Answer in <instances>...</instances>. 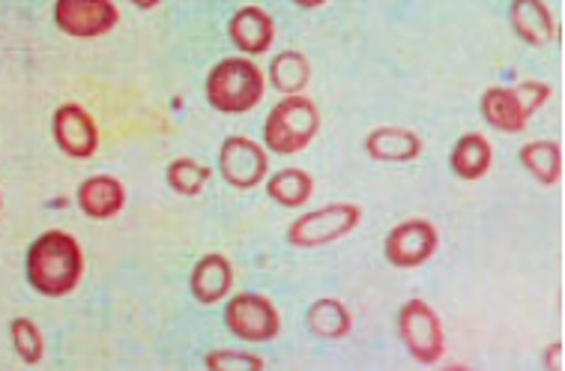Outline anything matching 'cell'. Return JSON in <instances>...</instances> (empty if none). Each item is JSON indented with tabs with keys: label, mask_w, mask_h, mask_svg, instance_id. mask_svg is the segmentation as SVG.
<instances>
[{
	"label": "cell",
	"mask_w": 565,
	"mask_h": 371,
	"mask_svg": "<svg viewBox=\"0 0 565 371\" xmlns=\"http://www.w3.org/2000/svg\"><path fill=\"white\" fill-rule=\"evenodd\" d=\"M84 276V248L66 231H45L33 240L24 255V278L40 297H70Z\"/></svg>",
	"instance_id": "6da1fadb"
},
{
	"label": "cell",
	"mask_w": 565,
	"mask_h": 371,
	"mask_svg": "<svg viewBox=\"0 0 565 371\" xmlns=\"http://www.w3.org/2000/svg\"><path fill=\"white\" fill-rule=\"evenodd\" d=\"M206 105L218 114H248L267 96V73L252 57L231 54L206 73Z\"/></svg>",
	"instance_id": "7a4b0ae2"
},
{
	"label": "cell",
	"mask_w": 565,
	"mask_h": 371,
	"mask_svg": "<svg viewBox=\"0 0 565 371\" xmlns=\"http://www.w3.org/2000/svg\"><path fill=\"white\" fill-rule=\"evenodd\" d=\"M320 132V108L306 93L281 96L264 120V141L273 156L302 153Z\"/></svg>",
	"instance_id": "3957f363"
},
{
	"label": "cell",
	"mask_w": 565,
	"mask_h": 371,
	"mask_svg": "<svg viewBox=\"0 0 565 371\" xmlns=\"http://www.w3.org/2000/svg\"><path fill=\"white\" fill-rule=\"evenodd\" d=\"M551 84L539 78H526L512 87L505 84H491L479 99L482 120L497 132L521 135L535 117V112L551 99Z\"/></svg>",
	"instance_id": "277c9868"
},
{
	"label": "cell",
	"mask_w": 565,
	"mask_h": 371,
	"mask_svg": "<svg viewBox=\"0 0 565 371\" xmlns=\"http://www.w3.org/2000/svg\"><path fill=\"white\" fill-rule=\"evenodd\" d=\"M395 327H398V339H402L404 351L411 353L413 362L437 365L443 360V353H446V330H443L440 315L425 299H407L398 309V315H395Z\"/></svg>",
	"instance_id": "5b68a950"
},
{
	"label": "cell",
	"mask_w": 565,
	"mask_h": 371,
	"mask_svg": "<svg viewBox=\"0 0 565 371\" xmlns=\"http://www.w3.org/2000/svg\"><path fill=\"white\" fill-rule=\"evenodd\" d=\"M360 222L362 206L350 204V201H339V204L318 206V210L294 219L288 231H285V240L294 248H320L353 234L360 227Z\"/></svg>",
	"instance_id": "8992f818"
},
{
	"label": "cell",
	"mask_w": 565,
	"mask_h": 371,
	"mask_svg": "<svg viewBox=\"0 0 565 371\" xmlns=\"http://www.w3.org/2000/svg\"><path fill=\"white\" fill-rule=\"evenodd\" d=\"M222 320H225L227 332L246 344H267V341L278 339V332H281V315H278L276 303L257 290H239L234 297H227Z\"/></svg>",
	"instance_id": "52a82bcc"
},
{
	"label": "cell",
	"mask_w": 565,
	"mask_h": 371,
	"mask_svg": "<svg viewBox=\"0 0 565 371\" xmlns=\"http://www.w3.org/2000/svg\"><path fill=\"white\" fill-rule=\"evenodd\" d=\"M218 174L231 189L252 192L269 177V150L248 135H227L218 147Z\"/></svg>",
	"instance_id": "ba28073f"
},
{
	"label": "cell",
	"mask_w": 565,
	"mask_h": 371,
	"mask_svg": "<svg viewBox=\"0 0 565 371\" xmlns=\"http://www.w3.org/2000/svg\"><path fill=\"white\" fill-rule=\"evenodd\" d=\"M440 248V231L431 219H404L383 240V258L398 269L425 267Z\"/></svg>",
	"instance_id": "9c48e42d"
},
{
	"label": "cell",
	"mask_w": 565,
	"mask_h": 371,
	"mask_svg": "<svg viewBox=\"0 0 565 371\" xmlns=\"http://www.w3.org/2000/svg\"><path fill=\"white\" fill-rule=\"evenodd\" d=\"M52 19L73 40H99L120 24V10L114 0H54Z\"/></svg>",
	"instance_id": "30bf717a"
},
{
	"label": "cell",
	"mask_w": 565,
	"mask_h": 371,
	"mask_svg": "<svg viewBox=\"0 0 565 371\" xmlns=\"http://www.w3.org/2000/svg\"><path fill=\"white\" fill-rule=\"evenodd\" d=\"M52 138L57 150L75 162L93 159L99 150V126L93 120V114L78 103H63L54 108Z\"/></svg>",
	"instance_id": "8fae6325"
},
{
	"label": "cell",
	"mask_w": 565,
	"mask_h": 371,
	"mask_svg": "<svg viewBox=\"0 0 565 371\" xmlns=\"http://www.w3.org/2000/svg\"><path fill=\"white\" fill-rule=\"evenodd\" d=\"M227 40L243 57H264L276 42V21L264 7L246 3L227 21Z\"/></svg>",
	"instance_id": "7c38bea8"
},
{
	"label": "cell",
	"mask_w": 565,
	"mask_h": 371,
	"mask_svg": "<svg viewBox=\"0 0 565 371\" xmlns=\"http://www.w3.org/2000/svg\"><path fill=\"white\" fill-rule=\"evenodd\" d=\"M189 290L201 306H216L234 290V264L222 252H206L189 273Z\"/></svg>",
	"instance_id": "4fadbf2b"
},
{
	"label": "cell",
	"mask_w": 565,
	"mask_h": 371,
	"mask_svg": "<svg viewBox=\"0 0 565 371\" xmlns=\"http://www.w3.org/2000/svg\"><path fill=\"white\" fill-rule=\"evenodd\" d=\"M75 204L87 219L105 222L124 213L126 206V186L114 174H93L78 183L75 189Z\"/></svg>",
	"instance_id": "5bb4252c"
},
{
	"label": "cell",
	"mask_w": 565,
	"mask_h": 371,
	"mask_svg": "<svg viewBox=\"0 0 565 371\" xmlns=\"http://www.w3.org/2000/svg\"><path fill=\"white\" fill-rule=\"evenodd\" d=\"M509 24H512L514 36L533 49L551 45L559 33L554 12L545 0H512L509 3Z\"/></svg>",
	"instance_id": "9a60e30c"
},
{
	"label": "cell",
	"mask_w": 565,
	"mask_h": 371,
	"mask_svg": "<svg viewBox=\"0 0 565 371\" xmlns=\"http://www.w3.org/2000/svg\"><path fill=\"white\" fill-rule=\"evenodd\" d=\"M365 153L374 162H390V166H404V162H416L422 156V138L407 126H377L365 135Z\"/></svg>",
	"instance_id": "2e32d148"
},
{
	"label": "cell",
	"mask_w": 565,
	"mask_h": 371,
	"mask_svg": "<svg viewBox=\"0 0 565 371\" xmlns=\"http://www.w3.org/2000/svg\"><path fill=\"white\" fill-rule=\"evenodd\" d=\"M493 166V147L482 132H463L452 145L449 153V168L452 174L463 183H476L482 180Z\"/></svg>",
	"instance_id": "e0dca14e"
},
{
	"label": "cell",
	"mask_w": 565,
	"mask_h": 371,
	"mask_svg": "<svg viewBox=\"0 0 565 371\" xmlns=\"http://www.w3.org/2000/svg\"><path fill=\"white\" fill-rule=\"evenodd\" d=\"M518 162L539 186H556L563 180V145L551 138H535L518 150Z\"/></svg>",
	"instance_id": "ac0fdd59"
},
{
	"label": "cell",
	"mask_w": 565,
	"mask_h": 371,
	"mask_svg": "<svg viewBox=\"0 0 565 371\" xmlns=\"http://www.w3.org/2000/svg\"><path fill=\"white\" fill-rule=\"evenodd\" d=\"M306 330L315 336V339L323 341H339L348 339L350 330H353V315L350 309L335 297H320L315 299L306 311Z\"/></svg>",
	"instance_id": "d6986e66"
},
{
	"label": "cell",
	"mask_w": 565,
	"mask_h": 371,
	"mask_svg": "<svg viewBox=\"0 0 565 371\" xmlns=\"http://www.w3.org/2000/svg\"><path fill=\"white\" fill-rule=\"evenodd\" d=\"M311 61L297 49H285L267 63V82L273 91L281 96H294V93H306L311 84Z\"/></svg>",
	"instance_id": "ffe728a7"
},
{
	"label": "cell",
	"mask_w": 565,
	"mask_h": 371,
	"mask_svg": "<svg viewBox=\"0 0 565 371\" xmlns=\"http://www.w3.org/2000/svg\"><path fill=\"white\" fill-rule=\"evenodd\" d=\"M264 183H267L269 201L288 210L306 206L315 195V177L306 168H281V171H273Z\"/></svg>",
	"instance_id": "44dd1931"
},
{
	"label": "cell",
	"mask_w": 565,
	"mask_h": 371,
	"mask_svg": "<svg viewBox=\"0 0 565 371\" xmlns=\"http://www.w3.org/2000/svg\"><path fill=\"white\" fill-rule=\"evenodd\" d=\"M210 177H213L210 166L198 162L192 156H177V159H171L168 168H164V183H168V189L183 198L201 195L206 189V183H210Z\"/></svg>",
	"instance_id": "7402d4cb"
},
{
	"label": "cell",
	"mask_w": 565,
	"mask_h": 371,
	"mask_svg": "<svg viewBox=\"0 0 565 371\" xmlns=\"http://www.w3.org/2000/svg\"><path fill=\"white\" fill-rule=\"evenodd\" d=\"M10 341L15 357H19L21 362H28V365H40L42 357H45V339H42V330L36 327V320L12 318Z\"/></svg>",
	"instance_id": "603a6c76"
},
{
	"label": "cell",
	"mask_w": 565,
	"mask_h": 371,
	"mask_svg": "<svg viewBox=\"0 0 565 371\" xmlns=\"http://www.w3.org/2000/svg\"><path fill=\"white\" fill-rule=\"evenodd\" d=\"M206 371H264L267 360L260 353L252 351H231V348H218L204 357Z\"/></svg>",
	"instance_id": "cb8c5ba5"
},
{
	"label": "cell",
	"mask_w": 565,
	"mask_h": 371,
	"mask_svg": "<svg viewBox=\"0 0 565 371\" xmlns=\"http://www.w3.org/2000/svg\"><path fill=\"white\" fill-rule=\"evenodd\" d=\"M563 341H551L542 353V365L545 371H563L565 369V360H563Z\"/></svg>",
	"instance_id": "d4e9b609"
},
{
	"label": "cell",
	"mask_w": 565,
	"mask_h": 371,
	"mask_svg": "<svg viewBox=\"0 0 565 371\" xmlns=\"http://www.w3.org/2000/svg\"><path fill=\"white\" fill-rule=\"evenodd\" d=\"M294 7H299V10H320L327 0H290Z\"/></svg>",
	"instance_id": "484cf974"
},
{
	"label": "cell",
	"mask_w": 565,
	"mask_h": 371,
	"mask_svg": "<svg viewBox=\"0 0 565 371\" xmlns=\"http://www.w3.org/2000/svg\"><path fill=\"white\" fill-rule=\"evenodd\" d=\"M129 3H132L135 10L150 12V10H156V7H159V3H162V0H129Z\"/></svg>",
	"instance_id": "4316f807"
}]
</instances>
